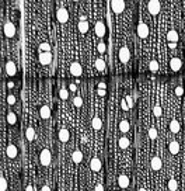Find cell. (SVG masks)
<instances>
[{
	"mask_svg": "<svg viewBox=\"0 0 185 191\" xmlns=\"http://www.w3.org/2000/svg\"><path fill=\"white\" fill-rule=\"evenodd\" d=\"M109 6L115 14H121L125 10V2H122V0H112V2H109Z\"/></svg>",
	"mask_w": 185,
	"mask_h": 191,
	"instance_id": "1",
	"label": "cell"
},
{
	"mask_svg": "<svg viewBox=\"0 0 185 191\" xmlns=\"http://www.w3.org/2000/svg\"><path fill=\"white\" fill-rule=\"evenodd\" d=\"M160 8H161V4H160V2H157V0H150V2L147 3V10L151 16H157V14L160 13Z\"/></svg>",
	"mask_w": 185,
	"mask_h": 191,
	"instance_id": "2",
	"label": "cell"
},
{
	"mask_svg": "<svg viewBox=\"0 0 185 191\" xmlns=\"http://www.w3.org/2000/svg\"><path fill=\"white\" fill-rule=\"evenodd\" d=\"M56 18H58V21L62 22V24L67 22V20H69V11H67L64 7H60L58 11H56Z\"/></svg>",
	"mask_w": 185,
	"mask_h": 191,
	"instance_id": "3",
	"label": "cell"
},
{
	"mask_svg": "<svg viewBox=\"0 0 185 191\" xmlns=\"http://www.w3.org/2000/svg\"><path fill=\"white\" fill-rule=\"evenodd\" d=\"M50 152L48 150V149H44V150L41 152V154H39V162H41L42 166H49L50 164Z\"/></svg>",
	"mask_w": 185,
	"mask_h": 191,
	"instance_id": "4",
	"label": "cell"
},
{
	"mask_svg": "<svg viewBox=\"0 0 185 191\" xmlns=\"http://www.w3.org/2000/svg\"><path fill=\"white\" fill-rule=\"evenodd\" d=\"M3 31H4V35L7 37V38H13V37L16 35V27H14V24L13 22H10V21H7L4 24Z\"/></svg>",
	"mask_w": 185,
	"mask_h": 191,
	"instance_id": "5",
	"label": "cell"
},
{
	"mask_svg": "<svg viewBox=\"0 0 185 191\" xmlns=\"http://www.w3.org/2000/svg\"><path fill=\"white\" fill-rule=\"evenodd\" d=\"M137 35H139V38L145 39L149 37V27L145 24V22H139V25H137Z\"/></svg>",
	"mask_w": 185,
	"mask_h": 191,
	"instance_id": "6",
	"label": "cell"
},
{
	"mask_svg": "<svg viewBox=\"0 0 185 191\" xmlns=\"http://www.w3.org/2000/svg\"><path fill=\"white\" fill-rule=\"evenodd\" d=\"M69 70L73 76H81V73H83V67H81V65L78 62H72Z\"/></svg>",
	"mask_w": 185,
	"mask_h": 191,
	"instance_id": "7",
	"label": "cell"
},
{
	"mask_svg": "<svg viewBox=\"0 0 185 191\" xmlns=\"http://www.w3.org/2000/svg\"><path fill=\"white\" fill-rule=\"evenodd\" d=\"M38 61H39V63L41 65H49L50 62H52V53L50 52H42V53H39V58H38Z\"/></svg>",
	"mask_w": 185,
	"mask_h": 191,
	"instance_id": "8",
	"label": "cell"
},
{
	"mask_svg": "<svg viewBox=\"0 0 185 191\" xmlns=\"http://www.w3.org/2000/svg\"><path fill=\"white\" fill-rule=\"evenodd\" d=\"M129 59H130V51H129V48L122 47L121 51H119V61L123 62V63H126Z\"/></svg>",
	"mask_w": 185,
	"mask_h": 191,
	"instance_id": "9",
	"label": "cell"
},
{
	"mask_svg": "<svg viewBox=\"0 0 185 191\" xmlns=\"http://www.w3.org/2000/svg\"><path fill=\"white\" fill-rule=\"evenodd\" d=\"M6 154H7L8 159H16L17 154H18V149H17V146L8 145L7 149H6Z\"/></svg>",
	"mask_w": 185,
	"mask_h": 191,
	"instance_id": "10",
	"label": "cell"
},
{
	"mask_svg": "<svg viewBox=\"0 0 185 191\" xmlns=\"http://www.w3.org/2000/svg\"><path fill=\"white\" fill-rule=\"evenodd\" d=\"M181 66H182V62L179 58H173L170 61V67L173 72H178V70L181 69Z\"/></svg>",
	"mask_w": 185,
	"mask_h": 191,
	"instance_id": "11",
	"label": "cell"
},
{
	"mask_svg": "<svg viewBox=\"0 0 185 191\" xmlns=\"http://www.w3.org/2000/svg\"><path fill=\"white\" fill-rule=\"evenodd\" d=\"M69 139H70V132H69V129H66L63 126V128L59 131V140L63 142V143H66Z\"/></svg>",
	"mask_w": 185,
	"mask_h": 191,
	"instance_id": "12",
	"label": "cell"
},
{
	"mask_svg": "<svg viewBox=\"0 0 185 191\" xmlns=\"http://www.w3.org/2000/svg\"><path fill=\"white\" fill-rule=\"evenodd\" d=\"M95 35H97L98 38H102V37L105 35V25L101 21H98L97 24H95Z\"/></svg>",
	"mask_w": 185,
	"mask_h": 191,
	"instance_id": "13",
	"label": "cell"
},
{
	"mask_svg": "<svg viewBox=\"0 0 185 191\" xmlns=\"http://www.w3.org/2000/svg\"><path fill=\"white\" fill-rule=\"evenodd\" d=\"M118 185H119L121 188H128L129 187V177L125 176V174H121V176L118 177Z\"/></svg>",
	"mask_w": 185,
	"mask_h": 191,
	"instance_id": "14",
	"label": "cell"
},
{
	"mask_svg": "<svg viewBox=\"0 0 185 191\" xmlns=\"http://www.w3.org/2000/svg\"><path fill=\"white\" fill-rule=\"evenodd\" d=\"M101 160L98 157H93L91 162H90V167H91L93 171H100L101 170Z\"/></svg>",
	"mask_w": 185,
	"mask_h": 191,
	"instance_id": "15",
	"label": "cell"
},
{
	"mask_svg": "<svg viewBox=\"0 0 185 191\" xmlns=\"http://www.w3.org/2000/svg\"><path fill=\"white\" fill-rule=\"evenodd\" d=\"M6 73H7L8 76H14L17 73V67H16V65H14V62H7V63H6Z\"/></svg>",
	"mask_w": 185,
	"mask_h": 191,
	"instance_id": "16",
	"label": "cell"
},
{
	"mask_svg": "<svg viewBox=\"0 0 185 191\" xmlns=\"http://www.w3.org/2000/svg\"><path fill=\"white\" fill-rule=\"evenodd\" d=\"M151 169L153 170H160V169L163 167V162H161V159L160 157H157V156H154L153 159H151Z\"/></svg>",
	"mask_w": 185,
	"mask_h": 191,
	"instance_id": "17",
	"label": "cell"
},
{
	"mask_svg": "<svg viewBox=\"0 0 185 191\" xmlns=\"http://www.w3.org/2000/svg\"><path fill=\"white\" fill-rule=\"evenodd\" d=\"M39 115H41L42 120H48L50 117V108L48 105H42L39 110Z\"/></svg>",
	"mask_w": 185,
	"mask_h": 191,
	"instance_id": "18",
	"label": "cell"
},
{
	"mask_svg": "<svg viewBox=\"0 0 185 191\" xmlns=\"http://www.w3.org/2000/svg\"><path fill=\"white\" fill-rule=\"evenodd\" d=\"M167 39H168L170 42H175V44H177V41H178V32H177L175 30L168 31V34H167Z\"/></svg>",
	"mask_w": 185,
	"mask_h": 191,
	"instance_id": "19",
	"label": "cell"
},
{
	"mask_svg": "<svg viewBox=\"0 0 185 191\" xmlns=\"http://www.w3.org/2000/svg\"><path fill=\"white\" fill-rule=\"evenodd\" d=\"M168 149H170V152L173 154H177L179 152V143L177 142V140H173V142L170 143V146H168Z\"/></svg>",
	"mask_w": 185,
	"mask_h": 191,
	"instance_id": "20",
	"label": "cell"
},
{
	"mask_svg": "<svg viewBox=\"0 0 185 191\" xmlns=\"http://www.w3.org/2000/svg\"><path fill=\"white\" fill-rule=\"evenodd\" d=\"M25 138H27V140H34V138H35V131H34L32 126H28L27 131H25Z\"/></svg>",
	"mask_w": 185,
	"mask_h": 191,
	"instance_id": "21",
	"label": "cell"
},
{
	"mask_svg": "<svg viewBox=\"0 0 185 191\" xmlns=\"http://www.w3.org/2000/svg\"><path fill=\"white\" fill-rule=\"evenodd\" d=\"M72 160L74 163H80L81 160H83V153H81L80 150H74L72 154Z\"/></svg>",
	"mask_w": 185,
	"mask_h": 191,
	"instance_id": "22",
	"label": "cell"
},
{
	"mask_svg": "<svg viewBox=\"0 0 185 191\" xmlns=\"http://www.w3.org/2000/svg\"><path fill=\"white\" fill-rule=\"evenodd\" d=\"M91 125H93V128L98 131V129H101V126H102V121H101V118L94 117L93 118V121H91Z\"/></svg>",
	"mask_w": 185,
	"mask_h": 191,
	"instance_id": "23",
	"label": "cell"
},
{
	"mask_svg": "<svg viewBox=\"0 0 185 191\" xmlns=\"http://www.w3.org/2000/svg\"><path fill=\"white\" fill-rule=\"evenodd\" d=\"M129 139L128 138H125V136H122V138H119V140H118V145H119V148L121 149H126V148H129Z\"/></svg>",
	"mask_w": 185,
	"mask_h": 191,
	"instance_id": "24",
	"label": "cell"
},
{
	"mask_svg": "<svg viewBox=\"0 0 185 191\" xmlns=\"http://www.w3.org/2000/svg\"><path fill=\"white\" fill-rule=\"evenodd\" d=\"M170 129L173 134H177V132H179V122L177 120H173L170 122Z\"/></svg>",
	"mask_w": 185,
	"mask_h": 191,
	"instance_id": "25",
	"label": "cell"
},
{
	"mask_svg": "<svg viewBox=\"0 0 185 191\" xmlns=\"http://www.w3.org/2000/svg\"><path fill=\"white\" fill-rule=\"evenodd\" d=\"M78 31H80L81 34H86L87 31H88V22L87 21H80L78 22Z\"/></svg>",
	"mask_w": 185,
	"mask_h": 191,
	"instance_id": "26",
	"label": "cell"
},
{
	"mask_svg": "<svg viewBox=\"0 0 185 191\" xmlns=\"http://www.w3.org/2000/svg\"><path fill=\"white\" fill-rule=\"evenodd\" d=\"M160 69V65L157 61H150L149 62V70L150 72H157V70Z\"/></svg>",
	"mask_w": 185,
	"mask_h": 191,
	"instance_id": "27",
	"label": "cell"
},
{
	"mask_svg": "<svg viewBox=\"0 0 185 191\" xmlns=\"http://www.w3.org/2000/svg\"><path fill=\"white\" fill-rule=\"evenodd\" d=\"M7 122L10 124V125H14V124L17 122V115L14 114V112L10 111V112L7 114Z\"/></svg>",
	"mask_w": 185,
	"mask_h": 191,
	"instance_id": "28",
	"label": "cell"
},
{
	"mask_svg": "<svg viewBox=\"0 0 185 191\" xmlns=\"http://www.w3.org/2000/svg\"><path fill=\"white\" fill-rule=\"evenodd\" d=\"M119 131L123 132V134H126V132L129 131V122H128V121H121V124H119Z\"/></svg>",
	"mask_w": 185,
	"mask_h": 191,
	"instance_id": "29",
	"label": "cell"
},
{
	"mask_svg": "<svg viewBox=\"0 0 185 191\" xmlns=\"http://www.w3.org/2000/svg\"><path fill=\"white\" fill-rule=\"evenodd\" d=\"M177 188H178V183H177V180L171 179L170 181H168V190L170 191H177Z\"/></svg>",
	"mask_w": 185,
	"mask_h": 191,
	"instance_id": "30",
	"label": "cell"
},
{
	"mask_svg": "<svg viewBox=\"0 0 185 191\" xmlns=\"http://www.w3.org/2000/svg\"><path fill=\"white\" fill-rule=\"evenodd\" d=\"M95 69L102 72V70L105 69V62H104L102 59H97V61H95Z\"/></svg>",
	"mask_w": 185,
	"mask_h": 191,
	"instance_id": "31",
	"label": "cell"
},
{
	"mask_svg": "<svg viewBox=\"0 0 185 191\" xmlns=\"http://www.w3.org/2000/svg\"><path fill=\"white\" fill-rule=\"evenodd\" d=\"M39 52H50V45L48 44V42H42L41 45H39Z\"/></svg>",
	"mask_w": 185,
	"mask_h": 191,
	"instance_id": "32",
	"label": "cell"
},
{
	"mask_svg": "<svg viewBox=\"0 0 185 191\" xmlns=\"http://www.w3.org/2000/svg\"><path fill=\"white\" fill-rule=\"evenodd\" d=\"M7 180H6L4 179V177H0V190H2V191H6V190H7Z\"/></svg>",
	"mask_w": 185,
	"mask_h": 191,
	"instance_id": "33",
	"label": "cell"
},
{
	"mask_svg": "<svg viewBox=\"0 0 185 191\" xmlns=\"http://www.w3.org/2000/svg\"><path fill=\"white\" fill-rule=\"evenodd\" d=\"M149 138H150V139H156L157 138V129L154 128V126H151L150 129H149Z\"/></svg>",
	"mask_w": 185,
	"mask_h": 191,
	"instance_id": "34",
	"label": "cell"
},
{
	"mask_svg": "<svg viewBox=\"0 0 185 191\" xmlns=\"http://www.w3.org/2000/svg\"><path fill=\"white\" fill-rule=\"evenodd\" d=\"M59 97H60L62 100H66V98H69V91H67L66 89H60V91H59Z\"/></svg>",
	"mask_w": 185,
	"mask_h": 191,
	"instance_id": "35",
	"label": "cell"
},
{
	"mask_svg": "<svg viewBox=\"0 0 185 191\" xmlns=\"http://www.w3.org/2000/svg\"><path fill=\"white\" fill-rule=\"evenodd\" d=\"M73 104H74L76 107H81V105H83V100H81V97L76 96V97L73 98Z\"/></svg>",
	"mask_w": 185,
	"mask_h": 191,
	"instance_id": "36",
	"label": "cell"
},
{
	"mask_svg": "<svg viewBox=\"0 0 185 191\" xmlns=\"http://www.w3.org/2000/svg\"><path fill=\"white\" fill-rule=\"evenodd\" d=\"M154 115H156V117H161V114H163V111H161V107H159V105H156L154 107Z\"/></svg>",
	"mask_w": 185,
	"mask_h": 191,
	"instance_id": "37",
	"label": "cell"
},
{
	"mask_svg": "<svg viewBox=\"0 0 185 191\" xmlns=\"http://www.w3.org/2000/svg\"><path fill=\"white\" fill-rule=\"evenodd\" d=\"M7 103L10 104V105L16 104V97H14V96H11V94H8V96H7Z\"/></svg>",
	"mask_w": 185,
	"mask_h": 191,
	"instance_id": "38",
	"label": "cell"
},
{
	"mask_svg": "<svg viewBox=\"0 0 185 191\" xmlns=\"http://www.w3.org/2000/svg\"><path fill=\"white\" fill-rule=\"evenodd\" d=\"M121 107H122L123 111H128V110H129V105H128V103H126L125 98H123V100L121 101Z\"/></svg>",
	"mask_w": 185,
	"mask_h": 191,
	"instance_id": "39",
	"label": "cell"
},
{
	"mask_svg": "<svg viewBox=\"0 0 185 191\" xmlns=\"http://www.w3.org/2000/svg\"><path fill=\"white\" fill-rule=\"evenodd\" d=\"M125 100H126V103H128V105H129V108H130L132 105H133V98L130 97V96H126L125 97Z\"/></svg>",
	"mask_w": 185,
	"mask_h": 191,
	"instance_id": "40",
	"label": "cell"
},
{
	"mask_svg": "<svg viewBox=\"0 0 185 191\" xmlns=\"http://www.w3.org/2000/svg\"><path fill=\"white\" fill-rule=\"evenodd\" d=\"M98 51H100V52H104V51H105V44H104V42H100V44H98Z\"/></svg>",
	"mask_w": 185,
	"mask_h": 191,
	"instance_id": "41",
	"label": "cell"
},
{
	"mask_svg": "<svg viewBox=\"0 0 185 191\" xmlns=\"http://www.w3.org/2000/svg\"><path fill=\"white\" fill-rule=\"evenodd\" d=\"M182 93H184V89H182V87H177L175 89V94L177 96H182Z\"/></svg>",
	"mask_w": 185,
	"mask_h": 191,
	"instance_id": "42",
	"label": "cell"
},
{
	"mask_svg": "<svg viewBox=\"0 0 185 191\" xmlns=\"http://www.w3.org/2000/svg\"><path fill=\"white\" fill-rule=\"evenodd\" d=\"M105 87H107L105 83H102V81H101V83H98V89H100V90H105Z\"/></svg>",
	"mask_w": 185,
	"mask_h": 191,
	"instance_id": "43",
	"label": "cell"
},
{
	"mask_svg": "<svg viewBox=\"0 0 185 191\" xmlns=\"http://www.w3.org/2000/svg\"><path fill=\"white\" fill-rule=\"evenodd\" d=\"M94 191H104V187L101 184H98V185H95V190Z\"/></svg>",
	"mask_w": 185,
	"mask_h": 191,
	"instance_id": "44",
	"label": "cell"
},
{
	"mask_svg": "<svg viewBox=\"0 0 185 191\" xmlns=\"http://www.w3.org/2000/svg\"><path fill=\"white\" fill-rule=\"evenodd\" d=\"M168 47H170L171 49H175V48H177V44H175V42H170V44H168Z\"/></svg>",
	"mask_w": 185,
	"mask_h": 191,
	"instance_id": "45",
	"label": "cell"
},
{
	"mask_svg": "<svg viewBox=\"0 0 185 191\" xmlns=\"http://www.w3.org/2000/svg\"><path fill=\"white\" fill-rule=\"evenodd\" d=\"M41 191H50V188L48 187V185H42V188H41Z\"/></svg>",
	"mask_w": 185,
	"mask_h": 191,
	"instance_id": "46",
	"label": "cell"
},
{
	"mask_svg": "<svg viewBox=\"0 0 185 191\" xmlns=\"http://www.w3.org/2000/svg\"><path fill=\"white\" fill-rule=\"evenodd\" d=\"M25 191H35V190H34V187H32V185H27V188H25Z\"/></svg>",
	"mask_w": 185,
	"mask_h": 191,
	"instance_id": "47",
	"label": "cell"
},
{
	"mask_svg": "<svg viewBox=\"0 0 185 191\" xmlns=\"http://www.w3.org/2000/svg\"><path fill=\"white\" fill-rule=\"evenodd\" d=\"M98 96H105V90H100V89H98Z\"/></svg>",
	"mask_w": 185,
	"mask_h": 191,
	"instance_id": "48",
	"label": "cell"
},
{
	"mask_svg": "<svg viewBox=\"0 0 185 191\" xmlns=\"http://www.w3.org/2000/svg\"><path fill=\"white\" fill-rule=\"evenodd\" d=\"M70 90H72V91H74L76 90V84H70V87H69Z\"/></svg>",
	"mask_w": 185,
	"mask_h": 191,
	"instance_id": "49",
	"label": "cell"
},
{
	"mask_svg": "<svg viewBox=\"0 0 185 191\" xmlns=\"http://www.w3.org/2000/svg\"><path fill=\"white\" fill-rule=\"evenodd\" d=\"M80 21H87V20H86V16H80Z\"/></svg>",
	"mask_w": 185,
	"mask_h": 191,
	"instance_id": "50",
	"label": "cell"
},
{
	"mask_svg": "<svg viewBox=\"0 0 185 191\" xmlns=\"http://www.w3.org/2000/svg\"><path fill=\"white\" fill-rule=\"evenodd\" d=\"M7 86H8V87H10V89H11V87L14 86V83H13V81H8V84H7Z\"/></svg>",
	"mask_w": 185,
	"mask_h": 191,
	"instance_id": "51",
	"label": "cell"
},
{
	"mask_svg": "<svg viewBox=\"0 0 185 191\" xmlns=\"http://www.w3.org/2000/svg\"><path fill=\"white\" fill-rule=\"evenodd\" d=\"M139 191H146V190H145V188H140V190H139Z\"/></svg>",
	"mask_w": 185,
	"mask_h": 191,
	"instance_id": "52",
	"label": "cell"
},
{
	"mask_svg": "<svg viewBox=\"0 0 185 191\" xmlns=\"http://www.w3.org/2000/svg\"><path fill=\"white\" fill-rule=\"evenodd\" d=\"M74 191H77V190H74Z\"/></svg>",
	"mask_w": 185,
	"mask_h": 191,
	"instance_id": "53",
	"label": "cell"
}]
</instances>
